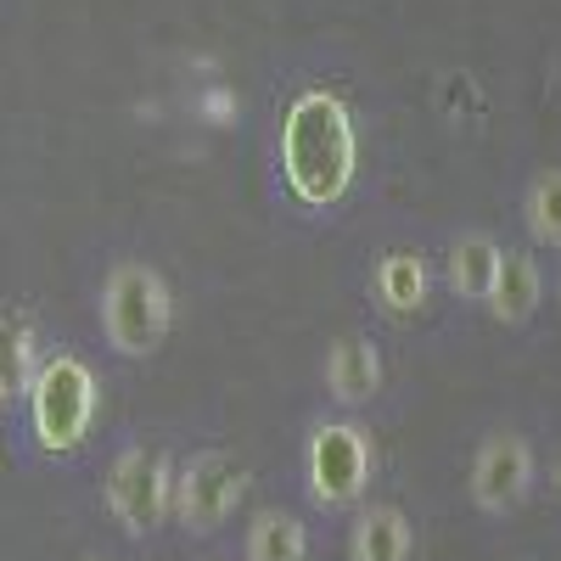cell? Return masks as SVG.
<instances>
[{"label":"cell","mask_w":561,"mask_h":561,"mask_svg":"<svg viewBox=\"0 0 561 561\" xmlns=\"http://www.w3.org/2000/svg\"><path fill=\"white\" fill-rule=\"evenodd\" d=\"M174 505V472L163 449H124L107 472V511L124 534H152Z\"/></svg>","instance_id":"cell-6"},{"label":"cell","mask_w":561,"mask_h":561,"mask_svg":"<svg viewBox=\"0 0 561 561\" xmlns=\"http://www.w3.org/2000/svg\"><path fill=\"white\" fill-rule=\"evenodd\" d=\"M34 388V320L0 309V404H18Z\"/></svg>","instance_id":"cell-13"},{"label":"cell","mask_w":561,"mask_h":561,"mask_svg":"<svg viewBox=\"0 0 561 561\" xmlns=\"http://www.w3.org/2000/svg\"><path fill=\"white\" fill-rule=\"evenodd\" d=\"M539 483V455L523 433H489L466 466V494L483 517H511Z\"/></svg>","instance_id":"cell-4"},{"label":"cell","mask_w":561,"mask_h":561,"mask_svg":"<svg viewBox=\"0 0 561 561\" xmlns=\"http://www.w3.org/2000/svg\"><path fill=\"white\" fill-rule=\"evenodd\" d=\"M427 293H433L427 259L410 253V248L382 253L377 270H370V298H377V309H382L388 320H415L421 309H427Z\"/></svg>","instance_id":"cell-8"},{"label":"cell","mask_w":561,"mask_h":561,"mask_svg":"<svg viewBox=\"0 0 561 561\" xmlns=\"http://www.w3.org/2000/svg\"><path fill=\"white\" fill-rule=\"evenodd\" d=\"M102 320H107V343L118 354H152L174 320V298L163 287V275L152 264H118L102 293Z\"/></svg>","instance_id":"cell-2"},{"label":"cell","mask_w":561,"mask_h":561,"mask_svg":"<svg viewBox=\"0 0 561 561\" xmlns=\"http://www.w3.org/2000/svg\"><path fill=\"white\" fill-rule=\"evenodd\" d=\"M325 388L337 404H370L382 393V354L370 337H343L325 354Z\"/></svg>","instance_id":"cell-10"},{"label":"cell","mask_w":561,"mask_h":561,"mask_svg":"<svg viewBox=\"0 0 561 561\" xmlns=\"http://www.w3.org/2000/svg\"><path fill=\"white\" fill-rule=\"evenodd\" d=\"M304 478H309V500L320 511H343L365 494L370 483V444L359 427L348 421H325V427L309 433L304 449Z\"/></svg>","instance_id":"cell-5"},{"label":"cell","mask_w":561,"mask_h":561,"mask_svg":"<svg viewBox=\"0 0 561 561\" xmlns=\"http://www.w3.org/2000/svg\"><path fill=\"white\" fill-rule=\"evenodd\" d=\"M248 561H309V534L293 511H259L248 528Z\"/></svg>","instance_id":"cell-14"},{"label":"cell","mask_w":561,"mask_h":561,"mask_svg":"<svg viewBox=\"0 0 561 561\" xmlns=\"http://www.w3.org/2000/svg\"><path fill=\"white\" fill-rule=\"evenodd\" d=\"M523 230L534 248H561V169H545L523 192Z\"/></svg>","instance_id":"cell-15"},{"label":"cell","mask_w":561,"mask_h":561,"mask_svg":"<svg viewBox=\"0 0 561 561\" xmlns=\"http://www.w3.org/2000/svg\"><path fill=\"white\" fill-rule=\"evenodd\" d=\"M415 528L399 505H365L348 534V561H410Z\"/></svg>","instance_id":"cell-12"},{"label":"cell","mask_w":561,"mask_h":561,"mask_svg":"<svg viewBox=\"0 0 561 561\" xmlns=\"http://www.w3.org/2000/svg\"><path fill=\"white\" fill-rule=\"evenodd\" d=\"M242 494H248V466L225 449H203L174 478V517L192 534H214L230 511H237Z\"/></svg>","instance_id":"cell-7"},{"label":"cell","mask_w":561,"mask_h":561,"mask_svg":"<svg viewBox=\"0 0 561 561\" xmlns=\"http://www.w3.org/2000/svg\"><path fill=\"white\" fill-rule=\"evenodd\" d=\"M90 561H107V556H90Z\"/></svg>","instance_id":"cell-18"},{"label":"cell","mask_w":561,"mask_h":561,"mask_svg":"<svg viewBox=\"0 0 561 561\" xmlns=\"http://www.w3.org/2000/svg\"><path fill=\"white\" fill-rule=\"evenodd\" d=\"M203 113H208L214 124H225L230 113H237V96H230V90H208V102H203Z\"/></svg>","instance_id":"cell-16"},{"label":"cell","mask_w":561,"mask_h":561,"mask_svg":"<svg viewBox=\"0 0 561 561\" xmlns=\"http://www.w3.org/2000/svg\"><path fill=\"white\" fill-rule=\"evenodd\" d=\"M28 404H34V433L45 449H73L90 427V410H96V377L84 370V359L73 354H57L34 370V388H28Z\"/></svg>","instance_id":"cell-3"},{"label":"cell","mask_w":561,"mask_h":561,"mask_svg":"<svg viewBox=\"0 0 561 561\" xmlns=\"http://www.w3.org/2000/svg\"><path fill=\"white\" fill-rule=\"evenodd\" d=\"M489 314L500 325H528L545 304V270L534 253H500V270H494V287H489Z\"/></svg>","instance_id":"cell-9"},{"label":"cell","mask_w":561,"mask_h":561,"mask_svg":"<svg viewBox=\"0 0 561 561\" xmlns=\"http://www.w3.org/2000/svg\"><path fill=\"white\" fill-rule=\"evenodd\" d=\"M550 483H556V494H561V460H556V472H550Z\"/></svg>","instance_id":"cell-17"},{"label":"cell","mask_w":561,"mask_h":561,"mask_svg":"<svg viewBox=\"0 0 561 561\" xmlns=\"http://www.w3.org/2000/svg\"><path fill=\"white\" fill-rule=\"evenodd\" d=\"M359 169V140L343 96L332 90H298L287 118H280V174L304 208H337Z\"/></svg>","instance_id":"cell-1"},{"label":"cell","mask_w":561,"mask_h":561,"mask_svg":"<svg viewBox=\"0 0 561 561\" xmlns=\"http://www.w3.org/2000/svg\"><path fill=\"white\" fill-rule=\"evenodd\" d=\"M500 253H505V248L489 237V230H460V237L449 242V253H444V280H449V293L466 298V304H483L489 287H494Z\"/></svg>","instance_id":"cell-11"}]
</instances>
